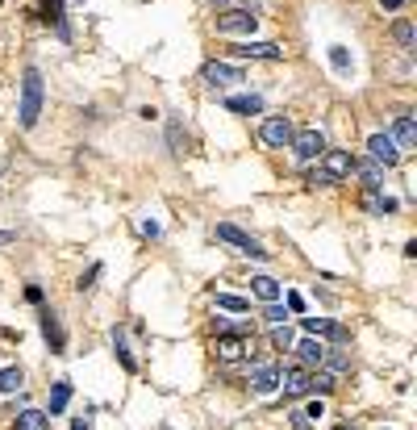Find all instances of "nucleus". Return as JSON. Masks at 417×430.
I'll list each match as a JSON object with an SVG mask.
<instances>
[{
  "label": "nucleus",
  "instance_id": "nucleus-1",
  "mask_svg": "<svg viewBox=\"0 0 417 430\" xmlns=\"http://www.w3.org/2000/svg\"><path fill=\"white\" fill-rule=\"evenodd\" d=\"M42 117V71L38 67H25L21 75V109H17V121L21 130H33Z\"/></svg>",
  "mask_w": 417,
  "mask_h": 430
},
{
  "label": "nucleus",
  "instance_id": "nucleus-2",
  "mask_svg": "<svg viewBox=\"0 0 417 430\" xmlns=\"http://www.w3.org/2000/svg\"><path fill=\"white\" fill-rule=\"evenodd\" d=\"M288 146H292V155H297L301 163H309V159H322V155H326V134H322L317 125H309V130H297Z\"/></svg>",
  "mask_w": 417,
  "mask_h": 430
},
{
  "label": "nucleus",
  "instance_id": "nucleus-3",
  "mask_svg": "<svg viewBox=\"0 0 417 430\" xmlns=\"http://www.w3.org/2000/svg\"><path fill=\"white\" fill-rule=\"evenodd\" d=\"M259 29V13H251V8H226L221 17H217V33H255Z\"/></svg>",
  "mask_w": 417,
  "mask_h": 430
},
{
  "label": "nucleus",
  "instance_id": "nucleus-4",
  "mask_svg": "<svg viewBox=\"0 0 417 430\" xmlns=\"http://www.w3.org/2000/svg\"><path fill=\"white\" fill-rule=\"evenodd\" d=\"M213 351H217V360H226V364H234V360H255V339L246 343L242 335H217Z\"/></svg>",
  "mask_w": 417,
  "mask_h": 430
},
{
  "label": "nucleus",
  "instance_id": "nucleus-5",
  "mask_svg": "<svg viewBox=\"0 0 417 430\" xmlns=\"http://www.w3.org/2000/svg\"><path fill=\"white\" fill-rule=\"evenodd\" d=\"M205 84L209 88H234V84H246V75H242V67L213 59V63H205Z\"/></svg>",
  "mask_w": 417,
  "mask_h": 430
},
{
  "label": "nucleus",
  "instance_id": "nucleus-6",
  "mask_svg": "<svg viewBox=\"0 0 417 430\" xmlns=\"http://www.w3.org/2000/svg\"><path fill=\"white\" fill-rule=\"evenodd\" d=\"M217 238H221V243H230V247H238V251H242V255H251V259H267V251H263L246 230H238V226H230V222H221V226H217Z\"/></svg>",
  "mask_w": 417,
  "mask_h": 430
},
{
  "label": "nucleus",
  "instance_id": "nucleus-7",
  "mask_svg": "<svg viewBox=\"0 0 417 430\" xmlns=\"http://www.w3.org/2000/svg\"><path fill=\"white\" fill-rule=\"evenodd\" d=\"M368 155H372V163H384V167H397V163H401V151H397L393 134H372V138H368Z\"/></svg>",
  "mask_w": 417,
  "mask_h": 430
},
{
  "label": "nucleus",
  "instance_id": "nucleus-8",
  "mask_svg": "<svg viewBox=\"0 0 417 430\" xmlns=\"http://www.w3.org/2000/svg\"><path fill=\"white\" fill-rule=\"evenodd\" d=\"M351 167H355L351 151H330V146H326V155H322V171L330 176V184L347 180V176H351Z\"/></svg>",
  "mask_w": 417,
  "mask_h": 430
},
{
  "label": "nucleus",
  "instance_id": "nucleus-9",
  "mask_svg": "<svg viewBox=\"0 0 417 430\" xmlns=\"http://www.w3.org/2000/svg\"><path fill=\"white\" fill-rule=\"evenodd\" d=\"M292 121L288 117H263V142L267 146H288L292 142Z\"/></svg>",
  "mask_w": 417,
  "mask_h": 430
},
{
  "label": "nucleus",
  "instance_id": "nucleus-10",
  "mask_svg": "<svg viewBox=\"0 0 417 430\" xmlns=\"http://www.w3.org/2000/svg\"><path fill=\"white\" fill-rule=\"evenodd\" d=\"M309 376H313V372H309L305 364L284 368V376H280V381H284V397H292V401H297V397H305V393H309Z\"/></svg>",
  "mask_w": 417,
  "mask_h": 430
},
{
  "label": "nucleus",
  "instance_id": "nucleus-11",
  "mask_svg": "<svg viewBox=\"0 0 417 430\" xmlns=\"http://www.w3.org/2000/svg\"><path fill=\"white\" fill-rule=\"evenodd\" d=\"M234 54H238V59H280L284 50H280L276 42H238Z\"/></svg>",
  "mask_w": 417,
  "mask_h": 430
},
{
  "label": "nucleus",
  "instance_id": "nucleus-12",
  "mask_svg": "<svg viewBox=\"0 0 417 430\" xmlns=\"http://www.w3.org/2000/svg\"><path fill=\"white\" fill-rule=\"evenodd\" d=\"M351 171L359 176V184H363L368 192H380V188H384V171H380V163H359V159H355Z\"/></svg>",
  "mask_w": 417,
  "mask_h": 430
},
{
  "label": "nucleus",
  "instance_id": "nucleus-13",
  "mask_svg": "<svg viewBox=\"0 0 417 430\" xmlns=\"http://www.w3.org/2000/svg\"><path fill=\"white\" fill-rule=\"evenodd\" d=\"M292 347H297L305 368H322V360H326V343L322 339H305V343H292Z\"/></svg>",
  "mask_w": 417,
  "mask_h": 430
},
{
  "label": "nucleus",
  "instance_id": "nucleus-14",
  "mask_svg": "<svg viewBox=\"0 0 417 430\" xmlns=\"http://www.w3.org/2000/svg\"><path fill=\"white\" fill-rule=\"evenodd\" d=\"M393 142H397V151H414L417 146V125L409 113H401L397 117V134H393Z\"/></svg>",
  "mask_w": 417,
  "mask_h": 430
},
{
  "label": "nucleus",
  "instance_id": "nucleus-15",
  "mask_svg": "<svg viewBox=\"0 0 417 430\" xmlns=\"http://www.w3.org/2000/svg\"><path fill=\"white\" fill-rule=\"evenodd\" d=\"M42 335H46L50 351H63V347H67V339H63V326H58V318H54L50 309H42Z\"/></svg>",
  "mask_w": 417,
  "mask_h": 430
},
{
  "label": "nucleus",
  "instance_id": "nucleus-16",
  "mask_svg": "<svg viewBox=\"0 0 417 430\" xmlns=\"http://www.w3.org/2000/svg\"><path fill=\"white\" fill-rule=\"evenodd\" d=\"M251 389H255V393H276V389H280V372H276V368H255Z\"/></svg>",
  "mask_w": 417,
  "mask_h": 430
},
{
  "label": "nucleus",
  "instance_id": "nucleus-17",
  "mask_svg": "<svg viewBox=\"0 0 417 430\" xmlns=\"http://www.w3.org/2000/svg\"><path fill=\"white\" fill-rule=\"evenodd\" d=\"M67 401H71V381H54V389H50V418H58L63 410H67Z\"/></svg>",
  "mask_w": 417,
  "mask_h": 430
},
{
  "label": "nucleus",
  "instance_id": "nucleus-18",
  "mask_svg": "<svg viewBox=\"0 0 417 430\" xmlns=\"http://www.w3.org/2000/svg\"><path fill=\"white\" fill-rule=\"evenodd\" d=\"M17 430H50V414L46 410H21L17 414Z\"/></svg>",
  "mask_w": 417,
  "mask_h": 430
},
{
  "label": "nucleus",
  "instance_id": "nucleus-19",
  "mask_svg": "<svg viewBox=\"0 0 417 430\" xmlns=\"http://www.w3.org/2000/svg\"><path fill=\"white\" fill-rule=\"evenodd\" d=\"M226 109H230V113H246V117H251V113H263V100H259L255 92H251V96H230V100H226Z\"/></svg>",
  "mask_w": 417,
  "mask_h": 430
},
{
  "label": "nucleus",
  "instance_id": "nucleus-20",
  "mask_svg": "<svg viewBox=\"0 0 417 430\" xmlns=\"http://www.w3.org/2000/svg\"><path fill=\"white\" fill-rule=\"evenodd\" d=\"M251 289H255V297H259V301H267V305H272V301H280V284H276L272 276H255V280H251Z\"/></svg>",
  "mask_w": 417,
  "mask_h": 430
},
{
  "label": "nucleus",
  "instance_id": "nucleus-21",
  "mask_svg": "<svg viewBox=\"0 0 417 430\" xmlns=\"http://www.w3.org/2000/svg\"><path fill=\"white\" fill-rule=\"evenodd\" d=\"M21 389H25L21 368H0V393H21Z\"/></svg>",
  "mask_w": 417,
  "mask_h": 430
},
{
  "label": "nucleus",
  "instance_id": "nucleus-22",
  "mask_svg": "<svg viewBox=\"0 0 417 430\" xmlns=\"http://www.w3.org/2000/svg\"><path fill=\"white\" fill-rule=\"evenodd\" d=\"M217 309H226V314H246L251 301H242V297H234V293H217Z\"/></svg>",
  "mask_w": 417,
  "mask_h": 430
},
{
  "label": "nucleus",
  "instance_id": "nucleus-23",
  "mask_svg": "<svg viewBox=\"0 0 417 430\" xmlns=\"http://www.w3.org/2000/svg\"><path fill=\"white\" fill-rule=\"evenodd\" d=\"M309 393H322V397L334 393V372H313L309 376Z\"/></svg>",
  "mask_w": 417,
  "mask_h": 430
},
{
  "label": "nucleus",
  "instance_id": "nucleus-24",
  "mask_svg": "<svg viewBox=\"0 0 417 430\" xmlns=\"http://www.w3.org/2000/svg\"><path fill=\"white\" fill-rule=\"evenodd\" d=\"M330 63H334V71H351V50L347 46H330Z\"/></svg>",
  "mask_w": 417,
  "mask_h": 430
},
{
  "label": "nucleus",
  "instance_id": "nucleus-25",
  "mask_svg": "<svg viewBox=\"0 0 417 430\" xmlns=\"http://www.w3.org/2000/svg\"><path fill=\"white\" fill-rule=\"evenodd\" d=\"M113 347H117V360H121V368H125V372H134L138 364H134V355L125 351V343H121V330H113Z\"/></svg>",
  "mask_w": 417,
  "mask_h": 430
},
{
  "label": "nucleus",
  "instance_id": "nucleus-26",
  "mask_svg": "<svg viewBox=\"0 0 417 430\" xmlns=\"http://www.w3.org/2000/svg\"><path fill=\"white\" fill-rule=\"evenodd\" d=\"M301 326H305L309 335H330L334 322H330V318H301Z\"/></svg>",
  "mask_w": 417,
  "mask_h": 430
},
{
  "label": "nucleus",
  "instance_id": "nucleus-27",
  "mask_svg": "<svg viewBox=\"0 0 417 430\" xmlns=\"http://www.w3.org/2000/svg\"><path fill=\"white\" fill-rule=\"evenodd\" d=\"M272 343H276V347H280V351H292V330H288V322H284V326H276V330H272Z\"/></svg>",
  "mask_w": 417,
  "mask_h": 430
},
{
  "label": "nucleus",
  "instance_id": "nucleus-28",
  "mask_svg": "<svg viewBox=\"0 0 417 430\" xmlns=\"http://www.w3.org/2000/svg\"><path fill=\"white\" fill-rule=\"evenodd\" d=\"M393 38H397V42H401V46H414V25H409V21H397V25H393Z\"/></svg>",
  "mask_w": 417,
  "mask_h": 430
},
{
  "label": "nucleus",
  "instance_id": "nucleus-29",
  "mask_svg": "<svg viewBox=\"0 0 417 430\" xmlns=\"http://www.w3.org/2000/svg\"><path fill=\"white\" fill-rule=\"evenodd\" d=\"M167 138H171V151H175V155H184V134H180V125H175V121L167 125Z\"/></svg>",
  "mask_w": 417,
  "mask_h": 430
},
{
  "label": "nucleus",
  "instance_id": "nucleus-30",
  "mask_svg": "<svg viewBox=\"0 0 417 430\" xmlns=\"http://www.w3.org/2000/svg\"><path fill=\"white\" fill-rule=\"evenodd\" d=\"M96 276H100V263H92V268H88V276H79V284H75V289H79V293H88V289L96 284Z\"/></svg>",
  "mask_w": 417,
  "mask_h": 430
},
{
  "label": "nucleus",
  "instance_id": "nucleus-31",
  "mask_svg": "<svg viewBox=\"0 0 417 430\" xmlns=\"http://www.w3.org/2000/svg\"><path fill=\"white\" fill-rule=\"evenodd\" d=\"M263 318H267V322H272V326H284V322H288V314H284V309H280V305H276V301H272V305H267V314H263Z\"/></svg>",
  "mask_w": 417,
  "mask_h": 430
},
{
  "label": "nucleus",
  "instance_id": "nucleus-32",
  "mask_svg": "<svg viewBox=\"0 0 417 430\" xmlns=\"http://www.w3.org/2000/svg\"><path fill=\"white\" fill-rule=\"evenodd\" d=\"M322 364H330L334 372H347V368H351V360H347V355H330V347H326V360H322Z\"/></svg>",
  "mask_w": 417,
  "mask_h": 430
},
{
  "label": "nucleus",
  "instance_id": "nucleus-33",
  "mask_svg": "<svg viewBox=\"0 0 417 430\" xmlns=\"http://www.w3.org/2000/svg\"><path fill=\"white\" fill-rule=\"evenodd\" d=\"M309 184H313V188H326V184H330V176L317 167V171H309Z\"/></svg>",
  "mask_w": 417,
  "mask_h": 430
},
{
  "label": "nucleus",
  "instance_id": "nucleus-34",
  "mask_svg": "<svg viewBox=\"0 0 417 430\" xmlns=\"http://www.w3.org/2000/svg\"><path fill=\"white\" fill-rule=\"evenodd\" d=\"M25 297H29L33 305H42V289H38V284H29V289H25Z\"/></svg>",
  "mask_w": 417,
  "mask_h": 430
},
{
  "label": "nucleus",
  "instance_id": "nucleus-35",
  "mask_svg": "<svg viewBox=\"0 0 417 430\" xmlns=\"http://www.w3.org/2000/svg\"><path fill=\"white\" fill-rule=\"evenodd\" d=\"M288 309H292V314H301V309H305V301H301L297 293H288Z\"/></svg>",
  "mask_w": 417,
  "mask_h": 430
},
{
  "label": "nucleus",
  "instance_id": "nucleus-36",
  "mask_svg": "<svg viewBox=\"0 0 417 430\" xmlns=\"http://www.w3.org/2000/svg\"><path fill=\"white\" fill-rule=\"evenodd\" d=\"M292 430H309V418H305V414H292Z\"/></svg>",
  "mask_w": 417,
  "mask_h": 430
},
{
  "label": "nucleus",
  "instance_id": "nucleus-37",
  "mask_svg": "<svg viewBox=\"0 0 417 430\" xmlns=\"http://www.w3.org/2000/svg\"><path fill=\"white\" fill-rule=\"evenodd\" d=\"M13 243H17V234H13V230H0V247H13Z\"/></svg>",
  "mask_w": 417,
  "mask_h": 430
},
{
  "label": "nucleus",
  "instance_id": "nucleus-38",
  "mask_svg": "<svg viewBox=\"0 0 417 430\" xmlns=\"http://www.w3.org/2000/svg\"><path fill=\"white\" fill-rule=\"evenodd\" d=\"M405 0H380V8H401Z\"/></svg>",
  "mask_w": 417,
  "mask_h": 430
},
{
  "label": "nucleus",
  "instance_id": "nucleus-39",
  "mask_svg": "<svg viewBox=\"0 0 417 430\" xmlns=\"http://www.w3.org/2000/svg\"><path fill=\"white\" fill-rule=\"evenodd\" d=\"M71 430H88V418H75V427Z\"/></svg>",
  "mask_w": 417,
  "mask_h": 430
},
{
  "label": "nucleus",
  "instance_id": "nucleus-40",
  "mask_svg": "<svg viewBox=\"0 0 417 430\" xmlns=\"http://www.w3.org/2000/svg\"><path fill=\"white\" fill-rule=\"evenodd\" d=\"M338 430H351V427H338Z\"/></svg>",
  "mask_w": 417,
  "mask_h": 430
}]
</instances>
